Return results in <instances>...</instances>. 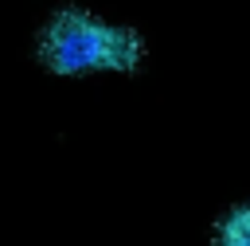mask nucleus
I'll return each mask as SVG.
<instances>
[{
    "label": "nucleus",
    "instance_id": "obj_1",
    "mask_svg": "<svg viewBox=\"0 0 250 246\" xmlns=\"http://www.w3.org/2000/svg\"><path fill=\"white\" fill-rule=\"evenodd\" d=\"M145 47L133 27L98 23L82 8H62L39 35V59L55 74H82V70H137Z\"/></svg>",
    "mask_w": 250,
    "mask_h": 246
},
{
    "label": "nucleus",
    "instance_id": "obj_2",
    "mask_svg": "<svg viewBox=\"0 0 250 246\" xmlns=\"http://www.w3.org/2000/svg\"><path fill=\"white\" fill-rule=\"evenodd\" d=\"M211 246H250V199L227 207L211 226Z\"/></svg>",
    "mask_w": 250,
    "mask_h": 246
}]
</instances>
